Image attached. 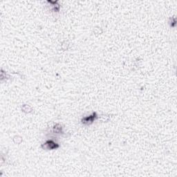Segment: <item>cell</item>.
I'll return each instance as SVG.
<instances>
[{"label": "cell", "instance_id": "6da1fadb", "mask_svg": "<svg viewBox=\"0 0 177 177\" xmlns=\"http://www.w3.org/2000/svg\"><path fill=\"white\" fill-rule=\"evenodd\" d=\"M96 118H97V114H96V112H94L91 116H88V117L83 118V120H82V123L85 124V125H90Z\"/></svg>", "mask_w": 177, "mask_h": 177}, {"label": "cell", "instance_id": "7a4b0ae2", "mask_svg": "<svg viewBox=\"0 0 177 177\" xmlns=\"http://www.w3.org/2000/svg\"><path fill=\"white\" fill-rule=\"evenodd\" d=\"M44 145L45 146V148L47 149H55L59 147V145L53 140H47Z\"/></svg>", "mask_w": 177, "mask_h": 177}]
</instances>
